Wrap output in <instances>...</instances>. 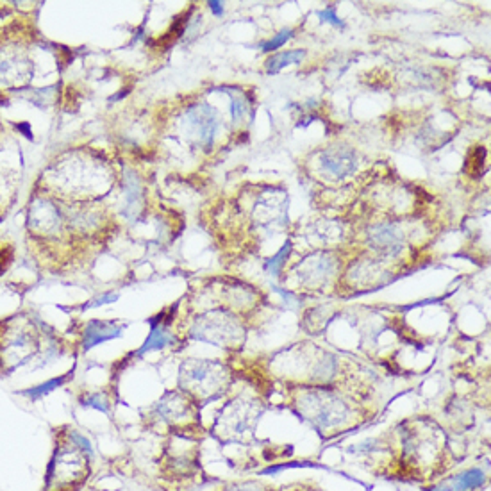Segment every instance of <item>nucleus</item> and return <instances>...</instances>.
<instances>
[{
    "label": "nucleus",
    "instance_id": "nucleus-16",
    "mask_svg": "<svg viewBox=\"0 0 491 491\" xmlns=\"http://www.w3.org/2000/svg\"><path fill=\"white\" fill-rule=\"evenodd\" d=\"M222 491H273L272 487L265 486L263 483H256V480H247V483H232L227 484Z\"/></svg>",
    "mask_w": 491,
    "mask_h": 491
},
{
    "label": "nucleus",
    "instance_id": "nucleus-3",
    "mask_svg": "<svg viewBox=\"0 0 491 491\" xmlns=\"http://www.w3.org/2000/svg\"><path fill=\"white\" fill-rule=\"evenodd\" d=\"M91 445L70 427L56 429V450L47 468L43 491H79L90 475Z\"/></svg>",
    "mask_w": 491,
    "mask_h": 491
},
{
    "label": "nucleus",
    "instance_id": "nucleus-15",
    "mask_svg": "<svg viewBox=\"0 0 491 491\" xmlns=\"http://www.w3.org/2000/svg\"><path fill=\"white\" fill-rule=\"evenodd\" d=\"M484 161H486V150L483 147H477L475 150L470 154L468 162H466V172L470 175H473L475 179H479V175L484 172Z\"/></svg>",
    "mask_w": 491,
    "mask_h": 491
},
{
    "label": "nucleus",
    "instance_id": "nucleus-4",
    "mask_svg": "<svg viewBox=\"0 0 491 491\" xmlns=\"http://www.w3.org/2000/svg\"><path fill=\"white\" fill-rule=\"evenodd\" d=\"M181 386L196 402L220 397L231 386V372L213 361H184L181 368Z\"/></svg>",
    "mask_w": 491,
    "mask_h": 491
},
{
    "label": "nucleus",
    "instance_id": "nucleus-11",
    "mask_svg": "<svg viewBox=\"0 0 491 491\" xmlns=\"http://www.w3.org/2000/svg\"><path fill=\"white\" fill-rule=\"evenodd\" d=\"M124 331V325H117L113 321H91L86 329V340H84V348H91L93 345L102 343V341L111 340L114 336H120Z\"/></svg>",
    "mask_w": 491,
    "mask_h": 491
},
{
    "label": "nucleus",
    "instance_id": "nucleus-1",
    "mask_svg": "<svg viewBox=\"0 0 491 491\" xmlns=\"http://www.w3.org/2000/svg\"><path fill=\"white\" fill-rule=\"evenodd\" d=\"M397 461L388 473L402 480H438L452 466L449 463L450 446L438 423L411 418L398 425Z\"/></svg>",
    "mask_w": 491,
    "mask_h": 491
},
{
    "label": "nucleus",
    "instance_id": "nucleus-9",
    "mask_svg": "<svg viewBox=\"0 0 491 491\" xmlns=\"http://www.w3.org/2000/svg\"><path fill=\"white\" fill-rule=\"evenodd\" d=\"M334 266H336V263L333 261V256L320 252L304 259L297 270H299V277L302 279V283L317 290L331 279Z\"/></svg>",
    "mask_w": 491,
    "mask_h": 491
},
{
    "label": "nucleus",
    "instance_id": "nucleus-21",
    "mask_svg": "<svg viewBox=\"0 0 491 491\" xmlns=\"http://www.w3.org/2000/svg\"><path fill=\"white\" fill-rule=\"evenodd\" d=\"M288 491H290V490H288ZM295 491H318V490H306V487H304V486H297V490H295Z\"/></svg>",
    "mask_w": 491,
    "mask_h": 491
},
{
    "label": "nucleus",
    "instance_id": "nucleus-10",
    "mask_svg": "<svg viewBox=\"0 0 491 491\" xmlns=\"http://www.w3.org/2000/svg\"><path fill=\"white\" fill-rule=\"evenodd\" d=\"M486 483V473L480 468H468L452 477L438 480L425 491H472Z\"/></svg>",
    "mask_w": 491,
    "mask_h": 491
},
{
    "label": "nucleus",
    "instance_id": "nucleus-13",
    "mask_svg": "<svg viewBox=\"0 0 491 491\" xmlns=\"http://www.w3.org/2000/svg\"><path fill=\"white\" fill-rule=\"evenodd\" d=\"M175 341L177 340H175V338L172 336L165 327H162V325H152L150 336H148V340L145 341L143 347L138 350V354H145V352L154 350V348H165L168 347V345H174Z\"/></svg>",
    "mask_w": 491,
    "mask_h": 491
},
{
    "label": "nucleus",
    "instance_id": "nucleus-19",
    "mask_svg": "<svg viewBox=\"0 0 491 491\" xmlns=\"http://www.w3.org/2000/svg\"><path fill=\"white\" fill-rule=\"evenodd\" d=\"M320 18H324L325 22H331L336 27H343V22H341V20L336 16V13H334V8H327L325 11H321Z\"/></svg>",
    "mask_w": 491,
    "mask_h": 491
},
{
    "label": "nucleus",
    "instance_id": "nucleus-6",
    "mask_svg": "<svg viewBox=\"0 0 491 491\" xmlns=\"http://www.w3.org/2000/svg\"><path fill=\"white\" fill-rule=\"evenodd\" d=\"M184 131L188 141L196 147H211L218 131V114L208 104L191 106L184 118Z\"/></svg>",
    "mask_w": 491,
    "mask_h": 491
},
{
    "label": "nucleus",
    "instance_id": "nucleus-18",
    "mask_svg": "<svg viewBox=\"0 0 491 491\" xmlns=\"http://www.w3.org/2000/svg\"><path fill=\"white\" fill-rule=\"evenodd\" d=\"M293 36V29H283L279 32V35H276L273 36L270 42H266V43H263V52H270V50H276V49H279V47H283L284 43L288 42V40Z\"/></svg>",
    "mask_w": 491,
    "mask_h": 491
},
{
    "label": "nucleus",
    "instance_id": "nucleus-5",
    "mask_svg": "<svg viewBox=\"0 0 491 491\" xmlns=\"http://www.w3.org/2000/svg\"><path fill=\"white\" fill-rule=\"evenodd\" d=\"M191 338L209 341L222 348L238 350L245 343V327L232 309L211 311L202 314L191 329Z\"/></svg>",
    "mask_w": 491,
    "mask_h": 491
},
{
    "label": "nucleus",
    "instance_id": "nucleus-7",
    "mask_svg": "<svg viewBox=\"0 0 491 491\" xmlns=\"http://www.w3.org/2000/svg\"><path fill=\"white\" fill-rule=\"evenodd\" d=\"M318 167L324 172L327 177L331 179H345L348 175L355 174L359 165L357 154H355L354 148L343 147V145H338V147H327L324 150L318 152Z\"/></svg>",
    "mask_w": 491,
    "mask_h": 491
},
{
    "label": "nucleus",
    "instance_id": "nucleus-17",
    "mask_svg": "<svg viewBox=\"0 0 491 491\" xmlns=\"http://www.w3.org/2000/svg\"><path fill=\"white\" fill-rule=\"evenodd\" d=\"M250 110V104L245 97H232V104H231V117L235 122H239L242 118H245L247 111Z\"/></svg>",
    "mask_w": 491,
    "mask_h": 491
},
{
    "label": "nucleus",
    "instance_id": "nucleus-12",
    "mask_svg": "<svg viewBox=\"0 0 491 491\" xmlns=\"http://www.w3.org/2000/svg\"><path fill=\"white\" fill-rule=\"evenodd\" d=\"M306 52L304 50H288V52H280L272 56L270 59H266L265 70L266 73H277L284 69V66H290V64L300 63L304 59Z\"/></svg>",
    "mask_w": 491,
    "mask_h": 491
},
{
    "label": "nucleus",
    "instance_id": "nucleus-2",
    "mask_svg": "<svg viewBox=\"0 0 491 491\" xmlns=\"http://www.w3.org/2000/svg\"><path fill=\"white\" fill-rule=\"evenodd\" d=\"M290 404L324 438H334L352 431L367 418L357 398L350 401L333 388H300Z\"/></svg>",
    "mask_w": 491,
    "mask_h": 491
},
{
    "label": "nucleus",
    "instance_id": "nucleus-14",
    "mask_svg": "<svg viewBox=\"0 0 491 491\" xmlns=\"http://www.w3.org/2000/svg\"><path fill=\"white\" fill-rule=\"evenodd\" d=\"M291 242L288 239L286 243H284V247L283 249L279 250V252L276 254V256L272 257V259L268 261L265 265V268H266V272L270 273V276H273V277H279L280 276V272H283V268H284V265H286V259H288V256H290V252H291Z\"/></svg>",
    "mask_w": 491,
    "mask_h": 491
},
{
    "label": "nucleus",
    "instance_id": "nucleus-8",
    "mask_svg": "<svg viewBox=\"0 0 491 491\" xmlns=\"http://www.w3.org/2000/svg\"><path fill=\"white\" fill-rule=\"evenodd\" d=\"M368 243L384 257H395L404 250L406 235L398 223L382 222L372 227L368 232Z\"/></svg>",
    "mask_w": 491,
    "mask_h": 491
},
{
    "label": "nucleus",
    "instance_id": "nucleus-20",
    "mask_svg": "<svg viewBox=\"0 0 491 491\" xmlns=\"http://www.w3.org/2000/svg\"><path fill=\"white\" fill-rule=\"evenodd\" d=\"M209 6H211V11L215 13L216 16H222L223 15V4H222V2H209Z\"/></svg>",
    "mask_w": 491,
    "mask_h": 491
}]
</instances>
